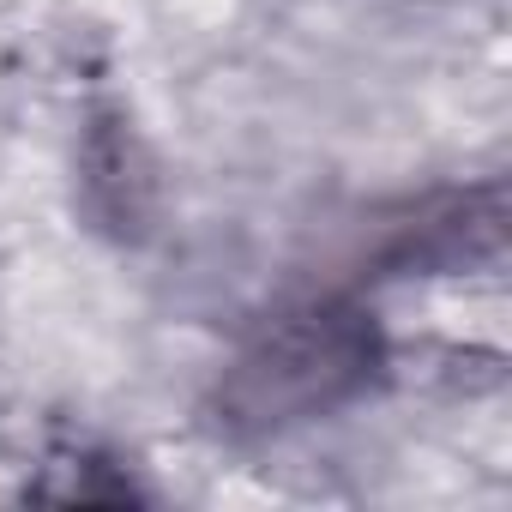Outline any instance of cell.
I'll use <instances>...</instances> for the list:
<instances>
[{
    "mask_svg": "<svg viewBox=\"0 0 512 512\" xmlns=\"http://www.w3.org/2000/svg\"><path fill=\"white\" fill-rule=\"evenodd\" d=\"M374 362H380V344L362 314H344V308L296 314L235 362L229 410L247 428H290L344 404L374 374Z\"/></svg>",
    "mask_w": 512,
    "mask_h": 512,
    "instance_id": "obj_1",
    "label": "cell"
}]
</instances>
